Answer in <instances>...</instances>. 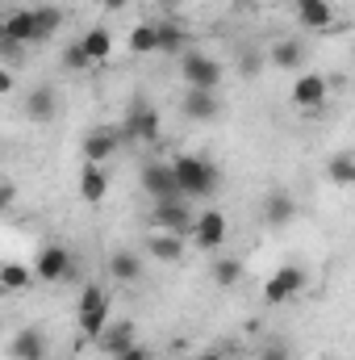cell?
I'll list each match as a JSON object with an SVG mask.
<instances>
[{"label": "cell", "mask_w": 355, "mask_h": 360, "mask_svg": "<svg viewBox=\"0 0 355 360\" xmlns=\"http://www.w3.org/2000/svg\"><path fill=\"white\" fill-rule=\"evenodd\" d=\"M267 63H272L276 72H297V68L305 63V46H301L297 38H276V42L267 46Z\"/></svg>", "instance_id": "obj_21"}, {"label": "cell", "mask_w": 355, "mask_h": 360, "mask_svg": "<svg viewBox=\"0 0 355 360\" xmlns=\"http://www.w3.org/2000/svg\"><path fill=\"white\" fill-rule=\"evenodd\" d=\"M92 344H96L105 356H117V352H126V348H134V344H138V340H134V323H130V319H121V323H113V319H109V323H105V331H100Z\"/></svg>", "instance_id": "obj_18"}, {"label": "cell", "mask_w": 355, "mask_h": 360, "mask_svg": "<svg viewBox=\"0 0 355 360\" xmlns=\"http://www.w3.org/2000/svg\"><path fill=\"white\" fill-rule=\"evenodd\" d=\"M63 68L67 72H88V55H84V46H80V38H72L67 46H63Z\"/></svg>", "instance_id": "obj_30"}, {"label": "cell", "mask_w": 355, "mask_h": 360, "mask_svg": "<svg viewBox=\"0 0 355 360\" xmlns=\"http://www.w3.org/2000/svg\"><path fill=\"white\" fill-rule=\"evenodd\" d=\"M260 214H264V222L272 231H284V226L297 222V197L288 188H272L264 197V205H260Z\"/></svg>", "instance_id": "obj_12"}, {"label": "cell", "mask_w": 355, "mask_h": 360, "mask_svg": "<svg viewBox=\"0 0 355 360\" xmlns=\"http://www.w3.org/2000/svg\"><path fill=\"white\" fill-rule=\"evenodd\" d=\"M260 360H293V348L284 344V340H272L260 348Z\"/></svg>", "instance_id": "obj_32"}, {"label": "cell", "mask_w": 355, "mask_h": 360, "mask_svg": "<svg viewBox=\"0 0 355 360\" xmlns=\"http://www.w3.org/2000/svg\"><path fill=\"white\" fill-rule=\"evenodd\" d=\"M159 134H163V113L155 105H147V101H134L117 139H126V143H159Z\"/></svg>", "instance_id": "obj_5"}, {"label": "cell", "mask_w": 355, "mask_h": 360, "mask_svg": "<svg viewBox=\"0 0 355 360\" xmlns=\"http://www.w3.org/2000/svg\"><path fill=\"white\" fill-rule=\"evenodd\" d=\"M113 319V302H109V289L100 281H84L80 289V302H76V327L84 340H96L105 331V323Z\"/></svg>", "instance_id": "obj_2"}, {"label": "cell", "mask_w": 355, "mask_h": 360, "mask_svg": "<svg viewBox=\"0 0 355 360\" xmlns=\"http://www.w3.org/2000/svg\"><path fill=\"white\" fill-rule=\"evenodd\" d=\"M34 25H38V42L55 38L63 30V8L59 4H34Z\"/></svg>", "instance_id": "obj_27"}, {"label": "cell", "mask_w": 355, "mask_h": 360, "mask_svg": "<svg viewBox=\"0 0 355 360\" xmlns=\"http://www.w3.org/2000/svg\"><path fill=\"white\" fill-rule=\"evenodd\" d=\"M305 285H309V272L301 269V264H280V269L264 281V302L267 306H284V302L297 297Z\"/></svg>", "instance_id": "obj_8"}, {"label": "cell", "mask_w": 355, "mask_h": 360, "mask_svg": "<svg viewBox=\"0 0 355 360\" xmlns=\"http://www.w3.org/2000/svg\"><path fill=\"white\" fill-rule=\"evenodd\" d=\"M109 276L117 285H138L142 281V256L134 248H113L109 252Z\"/></svg>", "instance_id": "obj_19"}, {"label": "cell", "mask_w": 355, "mask_h": 360, "mask_svg": "<svg viewBox=\"0 0 355 360\" xmlns=\"http://www.w3.org/2000/svg\"><path fill=\"white\" fill-rule=\"evenodd\" d=\"M17 205V184L13 180H0V214H8Z\"/></svg>", "instance_id": "obj_33"}, {"label": "cell", "mask_w": 355, "mask_h": 360, "mask_svg": "<svg viewBox=\"0 0 355 360\" xmlns=\"http://www.w3.org/2000/svg\"><path fill=\"white\" fill-rule=\"evenodd\" d=\"M34 285V269L21 260H4L0 264V293H25Z\"/></svg>", "instance_id": "obj_24"}, {"label": "cell", "mask_w": 355, "mask_h": 360, "mask_svg": "<svg viewBox=\"0 0 355 360\" xmlns=\"http://www.w3.org/2000/svg\"><path fill=\"white\" fill-rule=\"evenodd\" d=\"M117 147H121V139H117V130H92L84 134V164H105V160H113L117 155Z\"/></svg>", "instance_id": "obj_22"}, {"label": "cell", "mask_w": 355, "mask_h": 360, "mask_svg": "<svg viewBox=\"0 0 355 360\" xmlns=\"http://www.w3.org/2000/svg\"><path fill=\"white\" fill-rule=\"evenodd\" d=\"M180 72H184L188 89H205V92H222V80H226L222 63L213 55H205V51H192V46L180 55Z\"/></svg>", "instance_id": "obj_3"}, {"label": "cell", "mask_w": 355, "mask_h": 360, "mask_svg": "<svg viewBox=\"0 0 355 360\" xmlns=\"http://www.w3.org/2000/svg\"><path fill=\"white\" fill-rule=\"evenodd\" d=\"M188 239H192L196 252H222L226 239H230V222H226V214H222V210H201V214L192 218Z\"/></svg>", "instance_id": "obj_6"}, {"label": "cell", "mask_w": 355, "mask_h": 360, "mask_svg": "<svg viewBox=\"0 0 355 360\" xmlns=\"http://www.w3.org/2000/svg\"><path fill=\"white\" fill-rule=\"evenodd\" d=\"M326 96H330V80H326L322 72H301V76L293 80V89H288V101H293L297 109H322Z\"/></svg>", "instance_id": "obj_11"}, {"label": "cell", "mask_w": 355, "mask_h": 360, "mask_svg": "<svg viewBox=\"0 0 355 360\" xmlns=\"http://www.w3.org/2000/svg\"><path fill=\"white\" fill-rule=\"evenodd\" d=\"M113 360H155V356H151V352H147L142 344H134V348H126V352H117Z\"/></svg>", "instance_id": "obj_34"}, {"label": "cell", "mask_w": 355, "mask_h": 360, "mask_svg": "<svg viewBox=\"0 0 355 360\" xmlns=\"http://www.w3.org/2000/svg\"><path fill=\"white\" fill-rule=\"evenodd\" d=\"M126 51L130 55H155V21H138L130 34H126Z\"/></svg>", "instance_id": "obj_28"}, {"label": "cell", "mask_w": 355, "mask_h": 360, "mask_svg": "<svg viewBox=\"0 0 355 360\" xmlns=\"http://www.w3.org/2000/svg\"><path fill=\"white\" fill-rule=\"evenodd\" d=\"M239 72H243V76H247V80H251V76H260V72H264V55H260V51H251V46H247V51H243V55H239Z\"/></svg>", "instance_id": "obj_31"}, {"label": "cell", "mask_w": 355, "mask_h": 360, "mask_svg": "<svg viewBox=\"0 0 355 360\" xmlns=\"http://www.w3.org/2000/svg\"><path fill=\"white\" fill-rule=\"evenodd\" d=\"M80 46H84L88 63H105V59L113 55V34H109L105 25H92L88 34H80Z\"/></svg>", "instance_id": "obj_26"}, {"label": "cell", "mask_w": 355, "mask_h": 360, "mask_svg": "<svg viewBox=\"0 0 355 360\" xmlns=\"http://www.w3.org/2000/svg\"><path fill=\"white\" fill-rule=\"evenodd\" d=\"M213 281H217L222 289H234V285L243 281V264H239L234 256H222V260L213 264Z\"/></svg>", "instance_id": "obj_29"}, {"label": "cell", "mask_w": 355, "mask_h": 360, "mask_svg": "<svg viewBox=\"0 0 355 360\" xmlns=\"http://www.w3.org/2000/svg\"><path fill=\"white\" fill-rule=\"evenodd\" d=\"M196 360H226V356H222V348H209V352H201Z\"/></svg>", "instance_id": "obj_38"}, {"label": "cell", "mask_w": 355, "mask_h": 360, "mask_svg": "<svg viewBox=\"0 0 355 360\" xmlns=\"http://www.w3.org/2000/svg\"><path fill=\"white\" fill-rule=\"evenodd\" d=\"M293 17L301 30H314V34H326L335 25V4L330 0H293Z\"/></svg>", "instance_id": "obj_14"}, {"label": "cell", "mask_w": 355, "mask_h": 360, "mask_svg": "<svg viewBox=\"0 0 355 360\" xmlns=\"http://www.w3.org/2000/svg\"><path fill=\"white\" fill-rule=\"evenodd\" d=\"M29 269H34V281H42V285H63L76 276V256L63 243H46V248H38Z\"/></svg>", "instance_id": "obj_4"}, {"label": "cell", "mask_w": 355, "mask_h": 360, "mask_svg": "<svg viewBox=\"0 0 355 360\" xmlns=\"http://www.w3.org/2000/svg\"><path fill=\"white\" fill-rule=\"evenodd\" d=\"M318 360H335V356H318Z\"/></svg>", "instance_id": "obj_41"}, {"label": "cell", "mask_w": 355, "mask_h": 360, "mask_svg": "<svg viewBox=\"0 0 355 360\" xmlns=\"http://www.w3.org/2000/svg\"><path fill=\"white\" fill-rule=\"evenodd\" d=\"M0 42H13V46H29V42H38L34 8H13V13H4V38H0Z\"/></svg>", "instance_id": "obj_17"}, {"label": "cell", "mask_w": 355, "mask_h": 360, "mask_svg": "<svg viewBox=\"0 0 355 360\" xmlns=\"http://www.w3.org/2000/svg\"><path fill=\"white\" fill-rule=\"evenodd\" d=\"M126 4H130V0H100V8H105V13H121Z\"/></svg>", "instance_id": "obj_36"}, {"label": "cell", "mask_w": 355, "mask_h": 360, "mask_svg": "<svg viewBox=\"0 0 355 360\" xmlns=\"http://www.w3.org/2000/svg\"><path fill=\"white\" fill-rule=\"evenodd\" d=\"M25 117L34 122V126H46V122H55V113H59V89L55 84H34V89L25 92Z\"/></svg>", "instance_id": "obj_13"}, {"label": "cell", "mask_w": 355, "mask_h": 360, "mask_svg": "<svg viewBox=\"0 0 355 360\" xmlns=\"http://www.w3.org/2000/svg\"><path fill=\"white\" fill-rule=\"evenodd\" d=\"M0 38H4V13H0Z\"/></svg>", "instance_id": "obj_40"}, {"label": "cell", "mask_w": 355, "mask_h": 360, "mask_svg": "<svg viewBox=\"0 0 355 360\" xmlns=\"http://www.w3.org/2000/svg\"><path fill=\"white\" fill-rule=\"evenodd\" d=\"M184 252H188V239H180L172 231H151L147 235V256L159 260V264H180Z\"/></svg>", "instance_id": "obj_16"}, {"label": "cell", "mask_w": 355, "mask_h": 360, "mask_svg": "<svg viewBox=\"0 0 355 360\" xmlns=\"http://www.w3.org/2000/svg\"><path fill=\"white\" fill-rule=\"evenodd\" d=\"M192 46V34L176 21H155V55H184Z\"/></svg>", "instance_id": "obj_20"}, {"label": "cell", "mask_w": 355, "mask_h": 360, "mask_svg": "<svg viewBox=\"0 0 355 360\" xmlns=\"http://www.w3.org/2000/svg\"><path fill=\"white\" fill-rule=\"evenodd\" d=\"M13 84H17V80H13V68H4V63H0V96H8Z\"/></svg>", "instance_id": "obj_35"}, {"label": "cell", "mask_w": 355, "mask_h": 360, "mask_svg": "<svg viewBox=\"0 0 355 360\" xmlns=\"http://www.w3.org/2000/svg\"><path fill=\"white\" fill-rule=\"evenodd\" d=\"M155 4H159V8H163V13H176L180 4H184V0H155Z\"/></svg>", "instance_id": "obj_37"}, {"label": "cell", "mask_w": 355, "mask_h": 360, "mask_svg": "<svg viewBox=\"0 0 355 360\" xmlns=\"http://www.w3.org/2000/svg\"><path fill=\"white\" fill-rule=\"evenodd\" d=\"M172 172H176V184L188 201H209L222 184V168L205 155H192V151H180L172 160Z\"/></svg>", "instance_id": "obj_1"}, {"label": "cell", "mask_w": 355, "mask_h": 360, "mask_svg": "<svg viewBox=\"0 0 355 360\" xmlns=\"http://www.w3.org/2000/svg\"><path fill=\"white\" fill-rule=\"evenodd\" d=\"M192 201L188 197H172V201H151V231H172L180 239H188L192 231Z\"/></svg>", "instance_id": "obj_7"}, {"label": "cell", "mask_w": 355, "mask_h": 360, "mask_svg": "<svg viewBox=\"0 0 355 360\" xmlns=\"http://www.w3.org/2000/svg\"><path fill=\"white\" fill-rule=\"evenodd\" d=\"M326 180L335 184V188H351L355 184V155L343 147V151H335L330 160H326Z\"/></svg>", "instance_id": "obj_25"}, {"label": "cell", "mask_w": 355, "mask_h": 360, "mask_svg": "<svg viewBox=\"0 0 355 360\" xmlns=\"http://www.w3.org/2000/svg\"><path fill=\"white\" fill-rule=\"evenodd\" d=\"M80 197L88 205H100L109 197V172H105V164H84L80 168Z\"/></svg>", "instance_id": "obj_23"}, {"label": "cell", "mask_w": 355, "mask_h": 360, "mask_svg": "<svg viewBox=\"0 0 355 360\" xmlns=\"http://www.w3.org/2000/svg\"><path fill=\"white\" fill-rule=\"evenodd\" d=\"M230 4H239V8H243V4H255V0H230Z\"/></svg>", "instance_id": "obj_39"}, {"label": "cell", "mask_w": 355, "mask_h": 360, "mask_svg": "<svg viewBox=\"0 0 355 360\" xmlns=\"http://www.w3.org/2000/svg\"><path fill=\"white\" fill-rule=\"evenodd\" d=\"M138 184H142V193H147L151 201H172V197H184V193H180V184H176V172H172V160H168V164H163V160L142 164Z\"/></svg>", "instance_id": "obj_9"}, {"label": "cell", "mask_w": 355, "mask_h": 360, "mask_svg": "<svg viewBox=\"0 0 355 360\" xmlns=\"http://www.w3.org/2000/svg\"><path fill=\"white\" fill-rule=\"evenodd\" d=\"M180 109H184V117L188 122H217L222 113H226V101H222V92H205V89H184L180 96Z\"/></svg>", "instance_id": "obj_10"}, {"label": "cell", "mask_w": 355, "mask_h": 360, "mask_svg": "<svg viewBox=\"0 0 355 360\" xmlns=\"http://www.w3.org/2000/svg\"><path fill=\"white\" fill-rule=\"evenodd\" d=\"M46 352H51V344H46L42 327H21L8 340V356L13 360H46Z\"/></svg>", "instance_id": "obj_15"}]
</instances>
